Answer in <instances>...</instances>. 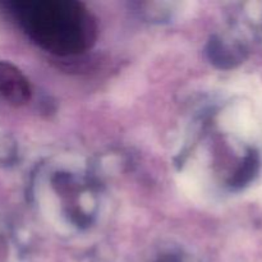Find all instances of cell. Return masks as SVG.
<instances>
[{
    "mask_svg": "<svg viewBox=\"0 0 262 262\" xmlns=\"http://www.w3.org/2000/svg\"><path fill=\"white\" fill-rule=\"evenodd\" d=\"M8 5L25 32L54 55H79L96 42L97 20L82 3L26 0Z\"/></svg>",
    "mask_w": 262,
    "mask_h": 262,
    "instance_id": "6da1fadb",
    "label": "cell"
},
{
    "mask_svg": "<svg viewBox=\"0 0 262 262\" xmlns=\"http://www.w3.org/2000/svg\"><path fill=\"white\" fill-rule=\"evenodd\" d=\"M0 95L14 106L27 104L32 95L28 79L9 61H0Z\"/></svg>",
    "mask_w": 262,
    "mask_h": 262,
    "instance_id": "7a4b0ae2",
    "label": "cell"
}]
</instances>
